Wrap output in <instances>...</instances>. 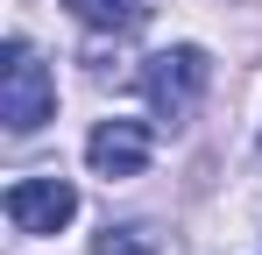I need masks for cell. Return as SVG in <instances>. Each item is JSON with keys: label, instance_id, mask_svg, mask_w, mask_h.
<instances>
[{"label": "cell", "instance_id": "cell-1", "mask_svg": "<svg viewBox=\"0 0 262 255\" xmlns=\"http://www.w3.org/2000/svg\"><path fill=\"white\" fill-rule=\"evenodd\" d=\"M213 78V57L199 50V42H177V50H156L149 64H142V92H149V107H156V121H184L191 107H199V92Z\"/></svg>", "mask_w": 262, "mask_h": 255}, {"label": "cell", "instance_id": "cell-2", "mask_svg": "<svg viewBox=\"0 0 262 255\" xmlns=\"http://www.w3.org/2000/svg\"><path fill=\"white\" fill-rule=\"evenodd\" d=\"M50 114H57V85H50L43 57L14 36L7 42V64H0V121L14 128V135H36Z\"/></svg>", "mask_w": 262, "mask_h": 255}, {"label": "cell", "instance_id": "cell-3", "mask_svg": "<svg viewBox=\"0 0 262 255\" xmlns=\"http://www.w3.org/2000/svg\"><path fill=\"white\" fill-rule=\"evenodd\" d=\"M0 206H7V227H14V234H57V227H71L78 192H71L64 177H14Z\"/></svg>", "mask_w": 262, "mask_h": 255}, {"label": "cell", "instance_id": "cell-4", "mask_svg": "<svg viewBox=\"0 0 262 255\" xmlns=\"http://www.w3.org/2000/svg\"><path fill=\"white\" fill-rule=\"evenodd\" d=\"M85 163L99 177H142L149 170V128L142 121H99L85 142Z\"/></svg>", "mask_w": 262, "mask_h": 255}, {"label": "cell", "instance_id": "cell-5", "mask_svg": "<svg viewBox=\"0 0 262 255\" xmlns=\"http://www.w3.org/2000/svg\"><path fill=\"white\" fill-rule=\"evenodd\" d=\"M92 255H156V227H142V220H128V227H106V234L92 241Z\"/></svg>", "mask_w": 262, "mask_h": 255}, {"label": "cell", "instance_id": "cell-6", "mask_svg": "<svg viewBox=\"0 0 262 255\" xmlns=\"http://www.w3.org/2000/svg\"><path fill=\"white\" fill-rule=\"evenodd\" d=\"M64 7H71L85 29H121V22H128V0H64Z\"/></svg>", "mask_w": 262, "mask_h": 255}]
</instances>
